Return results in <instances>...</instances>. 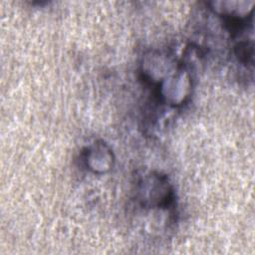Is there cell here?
<instances>
[{
  "mask_svg": "<svg viewBox=\"0 0 255 255\" xmlns=\"http://www.w3.org/2000/svg\"><path fill=\"white\" fill-rule=\"evenodd\" d=\"M134 198L145 209L175 211V192L167 175L155 171H142L135 176Z\"/></svg>",
  "mask_w": 255,
  "mask_h": 255,
  "instance_id": "obj_1",
  "label": "cell"
},
{
  "mask_svg": "<svg viewBox=\"0 0 255 255\" xmlns=\"http://www.w3.org/2000/svg\"><path fill=\"white\" fill-rule=\"evenodd\" d=\"M82 160L85 166L94 173L109 172L115 163L112 148L104 140H95L82 151Z\"/></svg>",
  "mask_w": 255,
  "mask_h": 255,
  "instance_id": "obj_2",
  "label": "cell"
},
{
  "mask_svg": "<svg viewBox=\"0 0 255 255\" xmlns=\"http://www.w3.org/2000/svg\"><path fill=\"white\" fill-rule=\"evenodd\" d=\"M253 40H240L233 48L235 57L245 66L253 65Z\"/></svg>",
  "mask_w": 255,
  "mask_h": 255,
  "instance_id": "obj_3",
  "label": "cell"
}]
</instances>
